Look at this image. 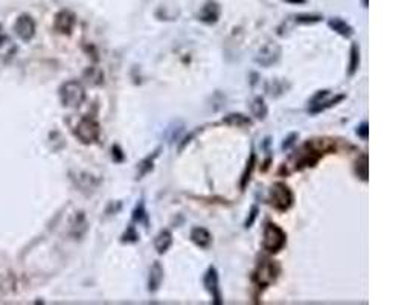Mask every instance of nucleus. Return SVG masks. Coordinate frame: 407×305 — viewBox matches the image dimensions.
Instances as JSON below:
<instances>
[{
    "mask_svg": "<svg viewBox=\"0 0 407 305\" xmlns=\"http://www.w3.org/2000/svg\"><path fill=\"white\" fill-rule=\"evenodd\" d=\"M287 244V234L282 227L274 223H267L264 227V240H262V247L269 253L281 252Z\"/></svg>",
    "mask_w": 407,
    "mask_h": 305,
    "instance_id": "obj_1",
    "label": "nucleus"
},
{
    "mask_svg": "<svg viewBox=\"0 0 407 305\" xmlns=\"http://www.w3.org/2000/svg\"><path fill=\"white\" fill-rule=\"evenodd\" d=\"M269 203L279 212L289 211L294 203V195L291 189L282 182H276L270 189V199Z\"/></svg>",
    "mask_w": 407,
    "mask_h": 305,
    "instance_id": "obj_2",
    "label": "nucleus"
},
{
    "mask_svg": "<svg viewBox=\"0 0 407 305\" xmlns=\"http://www.w3.org/2000/svg\"><path fill=\"white\" fill-rule=\"evenodd\" d=\"M59 98L61 102L66 107H79L86 100V90L82 87V84L78 81H67L61 85L59 89Z\"/></svg>",
    "mask_w": 407,
    "mask_h": 305,
    "instance_id": "obj_3",
    "label": "nucleus"
},
{
    "mask_svg": "<svg viewBox=\"0 0 407 305\" xmlns=\"http://www.w3.org/2000/svg\"><path fill=\"white\" fill-rule=\"evenodd\" d=\"M279 272H281V267L276 261L264 260L256 265L253 272V281L259 287H269L278 279Z\"/></svg>",
    "mask_w": 407,
    "mask_h": 305,
    "instance_id": "obj_4",
    "label": "nucleus"
},
{
    "mask_svg": "<svg viewBox=\"0 0 407 305\" xmlns=\"http://www.w3.org/2000/svg\"><path fill=\"white\" fill-rule=\"evenodd\" d=\"M75 134L82 143H93L99 138V124L97 122V119L86 116V118H82L79 121V124L77 125Z\"/></svg>",
    "mask_w": 407,
    "mask_h": 305,
    "instance_id": "obj_5",
    "label": "nucleus"
},
{
    "mask_svg": "<svg viewBox=\"0 0 407 305\" xmlns=\"http://www.w3.org/2000/svg\"><path fill=\"white\" fill-rule=\"evenodd\" d=\"M203 284H205V288L209 291V295L212 296V302L215 305H221L223 304V295H221V288H220V279H218V272L213 265H211L205 278H203Z\"/></svg>",
    "mask_w": 407,
    "mask_h": 305,
    "instance_id": "obj_6",
    "label": "nucleus"
},
{
    "mask_svg": "<svg viewBox=\"0 0 407 305\" xmlns=\"http://www.w3.org/2000/svg\"><path fill=\"white\" fill-rule=\"evenodd\" d=\"M282 54V49L278 43H267L264 47H261V51L256 54L255 61L262 67H270L276 64Z\"/></svg>",
    "mask_w": 407,
    "mask_h": 305,
    "instance_id": "obj_7",
    "label": "nucleus"
},
{
    "mask_svg": "<svg viewBox=\"0 0 407 305\" xmlns=\"http://www.w3.org/2000/svg\"><path fill=\"white\" fill-rule=\"evenodd\" d=\"M14 29L21 40L29 41L35 34V21L29 16H20L19 20L16 21Z\"/></svg>",
    "mask_w": 407,
    "mask_h": 305,
    "instance_id": "obj_8",
    "label": "nucleus"
},
{
    "mask_svg": "<svg viewBox=\"0 0 407 305\" xmlns=\"http://www.w3.org/2000/svg\"><path fill=\"white\" fill-rule=\"evenodd\" d=\"M75 26V14L70 12L67 9L58 12L57 19H55V28L57 31L63 32V34H70V31Z\"/></svg>",
    "mask_w": 407,
    "mask_h": 305,
    "instance_id": "obj_9",
    "label": "nucleus"
},
{
    "mask_svg": "<svg viewBox=\"0 0 407 305\" xmlns=\"http://www.w3.org/2000/svg\"><path fill=\"white\" fill-rule=\"evenodd\" d=\"M163 281V267L159 261L153 263L151 268H150V275H148V291L150 293H155L159 290V287L162 285Z\"/></svg>",
    "mask_w": 407,
    "mask_h": 305,
    "instance_id": "obj_10",
    "label": "nucleus"
},
{
    "mask_svg": "<svg viewBox=\"0 0 407 305\" xmlns=\"http://www.w3.org/2000/svg\"><path fill=\"white\" fill-rule=\"evenodd\" d=\"M191 240L201 249H208L212 244V235L209 234V230L206 227H200V226L191 230Z\"/></svg>",
    "mask_w": 407,
    "mask_h": 305,
    "instance_id": "obj_11",
    "label": "nucleus"
},
{
    "mask_svg": "<svg viewBox=\"0 0 407 305\" xmlns=\"http://www.w3.org/2000/svg\"><path fill=\"white\" fill-rule=\"evenodd\" d=\"M218 17H220V6L215 2H212V0L201 8L200 14H198V20H201L203 23H208V24L215 23L218 20Z\"/></svg>",
    "mask_w": 407,
    "mask_h": 305,
    "instance_id": "obj_12",
    "label": "nucleus"
},
{
    "mask_svg": "<svg viewBox=\"0 0 407 305\" xmlns=\"http://www.w3.org/2000/svg\"><path fill=\"white\" fill-rule=\"evenodd\" d=\"M328 26L334 31V32H337L339 35L345 37V39H349V37H352L354 34V29L349 23H346L345 20H342L340 17H332L328 20Z\"/></svg>",
    "mask_w": 407,
    "mask_h": 305,
    "instance_id": "obj_13",
    "label": "nucleus"
},
{
    "mask_svg": "<svg viewBox=\"0 0 407 305\" xmlns=\"http://www.w3.org/2000/svg\"><path fill=\"white\" fill-rule=\"evenodd\" d=\"M171 246H173V234L166 229L160 230L157 234V237H155V240H154V247H155V250H157V253H160V255L166 253Z\"/></svg>",
    "mask_w": 407,
    "mask_h": 305,
    "instance_id": "obj_14",
    "label": "nucleus"
},
{
    "mask_svg": "<svg viewBox=\"0 0 407 305\" xmlns=\"http://www.w3.org/2000/svg\"><path fill=\"white\" fill-rule=\"evenodd\" d=\"M250 112H252V115L258 121H264L269 115V107L264 101V98L256 96L255 100L252 101V104H250Z\"/></svg>",
    "mask_w": 407,
    "mask_h": 305,
    "instance_id": "obj_15",
    "label": "nucleus"
},
{
    "mask_svg": "<svg viewBox=\"0 0 407 305\" xmlns=\"http://www.w3.org/2000/svg\"><path fill=\"white\" fill-rule=\"evenodd\" d=\"M223 122L231 127H252L253 124L252 119L243 113H229L223 119Z\"/></svg>",
    "mask_w": 407,
    "mask_h": 305,
    "instance_id": "obj_16",
    "label": "nucleus"
},
{
    "mask_svg": "<svg viewBox=\"0 0 407 305\" xmlns=\"http://www.w3.org/2000/svg\"><path fill=\"white\" fill-rule=\"evenodd\" d=\"M159 153H160V148H157V150H155L153 154L147 156V157L143 159V161L139 163V168H137V177H136L137 180H139V179H142L143 176H147V174L150 173V171L153 169V166H154V161L159 157Z\"/></svg>",
    "mask_w": 407,
    "mask_h": 305,
    "instance_id": "obj_17",
    "label": "nucleus"
},
{
    "mask_svg": "<svg viewBox=\"0 0 407 305\" xmlns=\"http://www.w3.org/2000/svg\"><path fill=\"white\" fill-rule=\"evenodd\" d=\"M360 67V46L357 43H352L351 46V58H349V69H348V75L354 77L355 72Z\"/></svg>",
    "mask_w": 407,
    "mask_h": 305,
    "instance_id": "obj_18",
    "label": "nucleus"
},
{
    "mask_svg": "<svg viewBox=\"0 0 407 305\" xmlns=\"http://www.w3.org/2000/svg\"><path fill=\"white\" fill-rule=\"evenodd\" d=\"M369 161H368V154H362L360 157L357 159V162H355V174L360 177L363 182L368 180L369 177V166H368Z\"/></svg>",
    "mask_w": 407,
    "mask_h": 305,
    "instance_id": "obj_19",
    "label": "nucleus"
},
{
    "mask_svg": "<svg viewBox=\"0 0 407 305\" xmlns=\"http://www.w3.org/2000/svg\"><path fill=\"white\" fill-rule=\"evenodd\" d=\"M133 222L139 223V224H145L148 227V214L145 211V203H143V200H140L136 204V207H135V211H133Z\"/></svg>",
    "mask_w": 407,
    "mask_h": 305,
    "instance_id": "obj_20",
    "label": "nucleus"
},
{
    "mask_svg": "<svg viewBox=\"0 0 407 305\" xmlns=\"http://www.w3.org/2000/svg\"><path fill=\"white\" fill-rule=\"evenodd\" d=\"M345 95H337L336 98H334V100H329V101H327V102H320V104H317V105H314V107H311L310 108V113L311 115H317V113H320V112H325V110H328V108H331V107H334L336 104H339L340 101H343L345 100Z\"/></svg>",
    "mask_w": 407,
    "mask_h": 305,
    "instance_id": "obj_21",
    "label": "nucleus"
},
{
    "mask_svg": "<svg viewBox=\"0 0 407 305\" xmlns=\"http://www.w3.org/2000/svg\"><path fill=\"white\" fill-rule=\"evenodd\" d=\"M255 162H256V156H255V153L252 151V153H250V159H249V162H247V166H246L244 173H243V176H241V189L246 188L247 182L250 180V176H252V171H253V168H255Z\"/></svg>",
    "mask_w": 407,
    "mask_h": 305,
    "instance_id": "obj_22",
    "label": "nucleus"
},
{
    "mask_svg": "<svg viewBox=\"0 0 407 305\" xmlns=\"http://www.w3.org/2000/svg\"><path fill=\"white\" fill-rule=\"evenodd\" d=\"M139 240V234L136 230V226L130 224L125 230V234L122 235V243H136Z\"/></svg>",
    "mask_w": 407,
    "mask_h": 305,
    "instance_id": "obj_23",
    "label": "nucleus"
},
{
    "mask_svg": "<svg viewBox=\"0 0 407 305\" xmlns=\"http://www.w3.org/2000/svg\"><path fill=\"white\" fill-rule=\"evenodd\" d=\"M322 20V16H313V14H299L296 16V23L299 24H313Z\"/></svg>",
    "mask_w": 407,
    "mask_h": 305,
    "instance_id": "obj_24",
    "label": "nucleus"
},
{
    "mask_svg": "<svg viewBox=\"0 0 407 305\" xmlns=\"http://www.w3.org/2000/svg\"><path fill=\"white\" fill-rule=\"evenodd\" d=\"M329 95V90L328 89H325V90H319L313 98H311V101H310V108L311 107H314V105H317V104H320L323 100H325V98Z\"/></svg>",
    "mask_w": 407,
    "mask_h": 305,
    "instance_id": "obj_25",
    "label": "nucleus"
},
{
    "mask_svg": "<svg viewBox=\"0 0 407 305\" xmlns=\"http://www.w3.org/2000/svg\"><path fill=\"white\" fill-rule=\"evenodd\" d=\"M297 138H299V134H297V133H290L289 136H287V138L284 139V142H282V145H281V148H282L284 151L290 150L291 146H293V145L296 143Z\"/></svg>",
    "mask_w": 407,
    "mask_h": 305,
    "instance_id": "obj_26",
    "label": "nucleus"
},
{
    "mask_svg": "<svg viewBox=\"0 0 407 305\" xmlns=\"http://www.w3.org/2000/svg\"><path fill=\"white\" fill-rule=\"evenodd\" d=\"M258 212H259L258 206H252V209H250V212H249V217L246 218V222H244V227H246V229H249V227L253 226L255 220H256V217H258Z\"/></svg>",
    "mask_w": 407,
    "mask_h": 305,
    "instance_id": "obj_27",
    "label": "nucleus"
},
{
    "mask_svg": "<svg viewBox=\"0 0 407 305\" xmlns=\"http://www.w3.org/2000/svg\"><path fill=\"white\" fill-rule=\"evenodd\" d=\"M355 133H357L358 138H362L363 141H366V139L369 138V125H368V122H366V121L362 122V124L357 127Z\"/></svg>",
    "mask_w": 407,
    "mask_h": 305,
    "instance_id": "obj_28",
    "label": "nucleus"
},
{
    "mask_svg": "<svg viewBox=\"0 0 407 305\" xmlns=\"http://www.w3.org/2000/svg\"><path fill=\"white\" fill-rule=\"evenodd\" d=\"M112 153H113V161L115 162H122L124 159H125V156H124V153H122V150H121V146L119 145H115L113 148H112Z\"/></svg>",
    "mask_w": 407,
    "mask_h": 305,
    "instance_id": "obj_29",
    "label": "nucleus"
},
{
    "mask_svg": "<svg viewBox=\"0 0 407 305\" xmlns=\"http://www.w3.org/2000/svg\"><path fill=\"white\" fill-rule=\"evenodd\" d=\"M6 43H8V39H6V35H5L2 26H0V49H2Z\"/></svg>",
    "mask_w": 407,
    "mask_h": 305,
    "instance_id": "obj_30",
    "label": "nucleus"
},
{
    "mask_svg": "<svg viewBox=\"0 0 407 305\" xmlns=\"http://www.w3.org/2000/svg\"><path fill=\"white\" fill-rule=\"evenodd\" d=\"M285 2H289V3H296V5H297V3H301V5H302V3H305V2H307V0H285Z\"/></svg>",
    "mask_w": 407,
    "mask_h": 305,
    "instance_id": "obj_31",
    "label": "nucleus"
},
{
    "mask_svg": "<svg viewBox=\"0 0 407 305\" xmlns=\"http://www.w3.org/2000/svg\"><path fill=\"white\" fill-rule=\"evenodd\" d=\"M363 6H368V0H363Z\"/></svg>",
    "mask_w": 407,
    "mask_h": 305,
    "instance_id": "obj_32",
    "label": "nucleus"
}]
</instances>
